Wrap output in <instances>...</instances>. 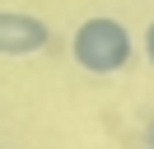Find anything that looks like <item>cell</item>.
Wrapping results in <instances>:
<instances>
[{
  "instance_id": "1",
  "label": "cell",
  "mask_w": 154,
  "mask_h": 149,
  "mask_svg": "<svg viewBox=\"0 0 154 149\" xmlns=\"http://www.w3.org/2000/svg\"><path fill=\"white\" fill-rule=\"evenodd\" d=\"M70 56H75V65L89 70V74H117L131 61V33H126V23H117V19L94 14V19H84V23L75 28Z\"/></svg>"
},
{
  "instance_id": "3",
  "label": "cell",
  "mask_w": 154,
  "mask_h": 149,
  "mask_svg": "<svg viewBox=\"0 0 154 149\" xmlns=\"http://www.w3.org/2000/svg\"><path fill=\"white\" fill-rule=\"evenodd\" d=\"M145 56H149V65H154V19H149V28H145Z\"/></svg>"
},
{
  "instance_id": "4",
  "label": "cell",
  "mask_w": 154,
  "mask_h": 149,
  "mask_svg": "<svg viewBox=\"0 0 154 149\" xmlns=\"http://www.w3.org/2000/svg\"><path fill=\"white\" fill-rule=\"evenodd\" d=\"M145 144L154 149V121H149V126H145Z\"/></svg>"
},
{
  "instance_id": "2",
  "label": "cell",
  "mask_w": 154,
  "mask_h": 149,
  "mask_svg": "<svg viewBox=\"0 0 154 149\" xmlns=\"http://www.w3.org/2000/svg\"><path fill=\"white\" fill-rule=\"evenodd\" d=\"M51 42V28L38 14H19V9H0V56H28Z\"/></svg>"
}]
</instances>
